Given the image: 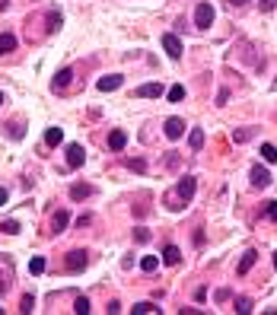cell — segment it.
<instances>
[{
  "mask_svg": "<svg viewBox=\"0 0 277 315\" xmlns=\"http://www.w3.org/2000/svg\"><path fill=\"white\" fill-rule=\"evenodd\" d=\"M13 277H16V268H13V261H10L7 255H0V296H7L10 284H13Z\"/></svg>",
  "mask_w": 277,
  "mask_h": 315,
  "instance_id": "6da1fadb",
  "label": "cell"
},
{
  "mask_svg": "<svg viewBox=\"0 0 277 315\" xmlns=\"http://www.w3.org/2000/svg\"><path fill=\"white\" fill-rule=\"evenodd\" d=\"M195 191H198V178H195V175H185L182 181H178V191H175L178 204H188L191 198H195Z\"/></svg>",
  "mask_w": 277,
  "mask_h": 315,
  "instance_id": "7a4b0ae2",
  "label": "cell"
},
{
  "mask_svg": "<svg viewBox=\"0 0 277 315\" xmlns=\"http://www.w3.org/2000/svg\"><path fill=\"white\" fill-rule=\"evenodd\" d=\"M195 22H198V29H210V26H213V7H210V4H198Z\"/></svg>",
  "mask_w": 277,
  "mask_h": 315,
  "instance_id": "3957f363",
  "label": "cell"
},
{
  "mask_svg": "<svg viewBox=\"0 0 277 315\" xmlns=\"http://www.w3.org/2000/svg\"><path fill=\"white\" fill-rule=\"evenodd\" d=\"M163 48H166V54H169L172 60H178V57H182V39H178V35L166 32V35H163Z\"/></svg>",
  "mask_w": 277,
  "mask_h": 315,
  "instance_id": "277c9868",
  "label": "cell"
},
{
  "mask_svg": "<svg viewBox=\"0 0 277 315\" xmlns=\"http://www.w3.org/2000/svg\"><path fill=\"white\" fill-rule=\"evenodd\" d=\"M67 271L70 274L86 271V251H83V248H77V251H70V255H67Z\"/></svg>",
  "mask_w": 277,
  "mask_h": 315,
  "instance_id": "5b68a950",
  "label": "cell"
},
{
  "mask_svg": "<svg viewBox=\"0 0 277 315\" xmlns=\"http://www.w3.org/2000/svg\"><path fill=\"white\" fill-rule=\"evenodd\" d=\"M249 178H252V185H255V188H268L271 185V172H268V169H264V166H252V172H249Z\"/></svg>",
  "mask_w": 277,
  "mask_h": 315,
  "instance_id": "8992f818",
  "label": "cell"
},
{
  "mask_svg": "<svg viewBox=\"0 0 277 315\" xmlns=\"http://www.w3.org/2000/svg\"><path fill=\"white\" fill-rule=\"evenodd\" d=\"M83 163H86V150H83L80 143H70V147H67V166L70 169H80Z\"/></svg>",
  "mask_w": 277,
  "mask_h": 315,
  "instance_id": "52a82bcc",
  "label": "cell"
},
{
  "mask_svg": "<svg viewBox=\"0 0 277 315\" xmlns=\"http://www.w3.org/2000/svg\"><path fill=\"white\" fill-rule=\"evenodd\" d=\"M125 83V77L121 74H108V77H99L96 80V86H99V92H112V89H118Z\"/></svg>",
  "mask_w": 277,
  "mask_h": 315,
  "instance_id": "ba28073f",
  "label": "cell"
},
{
  "mask_svg": "<svg viewBox=\"0 0 277 315\" xmlns=\"http://www.w3.org/2000/svg\"><path fill=\"white\" fill-rule=\"evenodd\" d=\"M182 134H185V121L182 118H169V121H166V137H169V140H178Z\"/></svg>",
  "mask_w": 277,
  "mask_h": 315,
  "instance_id": "9c48e42d",
  "label": "cell"
},
{
  "mask_svg": "<svg viewBox=\"0 0 277 315\" xmlns=\"http://www.w3.org/2000/svg\"><path fill=\"white\" fill-rule=\"evenodd\" d=\"M140 99H156V96H163V83H143V86L134 89Z\"/></svg>",
  "mask_w": 277,
  "mask_h": 315,
  "instance_id": "30bf717a",
  "label": "cell"
},
{
  "mask_svg": "<svg viewBox=\"0 0 277 315\" xmlns=\"http://www.w3.org/2000/svg\"><path fill=\"white\" fill-rule=\"evenodd\" d=\"M67 223H70V213H67V210H57V213L51 216V236L64 233V229H67Z\"/></svg>",
  "mask_w": 277,
  "mask_h": 315,
  "instance_id": "8fae6325",
  "label": "cell"
},
{
  "mask_svg": "<svg viewBox=\"0 0 277 315\" xmlns=\"http://www.w3.org/2000/svg\"><path fill=\"white\" fill-rule=\"evenodd\" d=\"M125 143H128V134H125V131H112V134H108V150H112V153H121Z\"/></svg>",
  "mask_w": 277,
  "mask_h": 315,
  "instance_id": "7c38bea8",
  "label": "cell"
},
{
  "mask_svg": "<svg viewBox=\"0 0 277 315\" xmlns=\"http://www.w3.org/2000/svg\"><path fill=\"white\" fill-rule=\"evenodd\" d=\"M255 258H258V251H255V248H249L245 255H242V261H239L236 274H239V277H245V274H249V268H252V264H255Z\"/></svg>",
  "mask_w": 277,
  "mask_h": 315,
  "instance_id": "4fadbf2b",
  "label": "cell"
},
{
  "mask_svg": "<svg viewBox=\"0 0 277 315\" xmlns=\"http://www.w3.org/2000/svg\"><path fill=\"white\" fill-rule=\"evenodd\" d=\"M70 77H74V70H70V67H64V70H57V74H54V83H51V86H54L57 92H61V89H67V83H70Z\"/></svg>",
  "mask_w": 277,
  "mask_h": 315,
  "instance_id": "5bb4252c",
  "label": "cell"
},
{
  "mask_svg": "<svg viewBox=\"0 0 277 315\" xmlns=\"http://www.w3.org/2000/svg\"><path fill=\"white\" fill-rule=\"evenodd\" d=\"M178 261H182V251H178L175 245H166V248H163V264H169V268H175Z\"/></svg>",
  "mask_w": 277,
  "mask_h": 315,
  "instance_id": "9a60e30c",
  "label": "cell"
},
{
  "mask_svg": "<svg viewBox=\"0 0 277 315\" xmlns=\"http://www.w3.org/2000/svg\"><path fill=\"white\" fill-rule=\"evenodd\" d=\"M89 195H93V185H86V181H80V185L70 188V198H74V201H86Z\"/></svg>",
  "mask_w": 277,
  "mask_h": 315,
  "instance_id": "2e32d148",
  "label": "cell"
},
{
  "mask_svg": "<svg viewBox=\"0 0 277 315\" xmlns=\"http://www.w3.org/2000/svg\"><path fill=\"white\" fill-rule=\"evenodd\" d=\"M16 48V35L13 32H0V54H10Z\"/></svg>",
  "mask_w": 277,
  "mask_h": 315,
  "instance_id": "e0dca14e",
  "label": "cell"
},
{
  "mask_svg": "<svg viewBox=\"0 0 277 315\" xmlns=\"http://www.w3.org/2000/svg\"><path fill=\"white\" fill-rule=\"evenodd\" d=\"M61 140H64V131L61 128H48L45 131V143H48V147H57Z\"/></svg>",
  "mask_w": 277,
  "mask_h": 315,
  "instance_id": "ac0fdd59",
  "label": "cell"
},
{
  "mask_svg": "<svg viewBox=\"0 0 277 315\" xmlns=\"http://www.w3.org/2000/svg\"><path fill=\"white\" fill-rule=\"evenodd\" d=\"M61 22H64L61 10H57V7H51V13H48V32H57V29H61Z\"/></svg>",
  "mask_w": 277,
  "mask_h": 315,
  "instance_id": "d6986e66",
  "label": "cell"
},
{
  "mask_svg": "<svg viewBox=\"0 0 277 315\" xmlns=\"http://www.w3.org/2000/svg\"><path fill=\"white\" fill-rule=\"evenodd\" d=\"M261 160L264 163H277V147L274 143H261Z\"/></svg>",
  "mask_w": 277,
  "mask_h": 315,
  "instance_id": "ffe728a7",
  "label": "cell"
},
{
  "mask_svg": "<svg viewBox=\"0 0 277 315\" xmlns=\"http://www.w3.org/2000/svg\"><path fill=\"white\" fill-rule=\"evenodd\" d=\"M29 274H32V277H39V274H45V258H42V255H35V258L29 261Z\"/></svg>",
  "mask_w": 277,
  "mask_h": 315,
  "instance_id": "44dd1931",
  "label": "cell"
},
{
  "mask_svg": "<svg viewBox=\"0 0 277 315\" xmlns=\"http://www.w3.org/2000/svg\"><path fill=\"white\" fill-rule=\"evenodd\" d=\"M188 143H191V150H201L204 147V131L195 128V131H191V137H188Z\"/></svg>",
  "mask_w": 277,
  "mask_h": 315,
  "instance_id": "7402d4cb",
  "label": "cell"
},
{
  "mask_svg": "<svg viewBox=\"0 0 277 315\" xmlns=\"http://www.w3.org/2000/svg\"><path fill=\"white\" fill-rule=\"evenodd\" d=\"M140 268L147 271V274H153L156 268H160V258H153V255H147V258H140Z\"/></svg>",
  "mask_w": 277,
  "mask_h": 315,
  "instance_id": "603a6c76",
  "label": "cell"
},
{
  "mask_svg": "<svg viewBox=\"0 0 277 315\" xmlns=\"http://www.w3.org/2000/svg\"><path fill=\"white\" fill-rule=\"evenodd\" d=\"M166 96H169V102H182L185 99V86H178V83H175V86H169Z\"/></svg>",
  "mask_w": 277,
  "mask_h": 315,
  "instance_id": "cb8c5ba5",
  "label": "cell"
},
{
  "mask_svg": "<svg viewBox=\"0 0 277 315\" xmlns=\"http://www.w3.org/2000/svg\"><path fill=\"white\" fill-rule=\"evenodd\" d=\"M131 312H134V315H147V312H160V309H156V302H137Z\"/></svg>",
  "mask_w": 277,
  "mask_h": 315,
  "instance_id": "d4e9b609",
  "label": "cell"
},
{
  "mask_svg": "<svg viewBox=\"0 0 277 315\" xmlns=\"http://www.w3.org/2000/svg\"><path fill=\"white\" fill-rule=\"evenodd\" d=\"M7 134H10V140H19L22 134H26V124H16V121H13V124L7 128Z\"/></svg>",
  "mask_w": 277,
  "mask_h": 315,
  "instance_id": "484cf974",
  "label": "cell"
},
{
  "mask_svg": "<svg viewBox=\"0 0 277 315\" xmlns=\"http://www.w3.org/2000/svg\"><path fill=\"white\" fill-rule=\"evenodd\" d=\"M0 233L16 236V233H19V223H16V220H4V223H0Z\"/></svg>",
  "mask_w": 277,
  "mask_h": 315,
  "instance_id": "4316f807",
  "label": "cell"
},
{
  "mask_svg": "<svg viewBox=\"0 0 277 315\" xmlns=\"http://www.w3.org/2000/svg\"><path fill=\"white\" fill-rule=\"evenodd\" d=\"M74 312H77V315H86V312H89V299H86V296H77Z\"/></svg>",
  "mask_w": 277,
  "mask_h": 315,
  "instance_id": "83f0119b",
  "label": "cell"
},
{
  "mask_svg": "<svg viewBox=\"0 0 277 315\" xmlns=\"http://www.w3.org/2000/svg\"><path fill=\"white\" fill-rule=\"evenodd\" d=\"M264 216L277 223V201H268V204H264Z\"/></svg>",
  "mask_w": 277,
  "mask_h": 315,
  "instance_id": "f1b7e54d",
  "label": "cell"
},
{
  "mask_svg": "<svg viewBox=\"0 0 277 315\" xmlns=\"http://www.w3.org/2000/svg\"><path fill=\"white\" fill-rule=\"evenodd\" d=\"M236 312H242V315H245V312H252V302H249L245 296H239V299H236Z\"/></svg>",
  "mask_w": 277,
  "mask_h": 315,
  "instance_id": "f546056e",
  "label": "cell"
},
{
  "mask_svg": "<svg viewBox=\"0 0 277 315\" xmlns=\"http://www.w3.org/2000/svg\"><path fill=\"white\" fill-rule=\"evenodd\" d=\"M32 306H35V299H32V293H26V296H22V302H19V309H22V312H32Z\"/></svg>",
  "mask_w": 277,
  "mask_h": 315,
  "instance_id": "4dcf8cb0",
  "label": "cell"
},
{
  "mask_svg": "<svg viewBox=\"0 0 277 315\" xmlns=\"http://www.w3.org/2000/svg\"><path fill=\"white\" fill-rule=\"evenodd\" d=\"M233 140H236V143H245V140H249V131H245V128L233 131Z\"/></svg>",
  "mask_w": 277,
  "mask_h": 315,
  "instance_id": "1f68e13d",
  "label": "cell"
},
{
  "mask_svg": "<svg viewBox=\"0 0 277 315\" xmlns=\"http://www.w3.org/2000/svg\"><path fill=\"white\" fill-rule=\"evenodd\" d=\"M147 239H150V233H147L143 226H137V229H134V242H147Z\"/></svg>",
  "mask_w": 277,
  "mask_h": 315,
  "instance_id": "d6a6232c",
  "label": "cell"
},
{
  "mask_svg": "<svg viewBox=\"0 0 277 315\" xmlns=\"http://www.w3.org/2000/svg\"><path fill=\"white\" fill-rule=\"evenodd\" d=\"M258 7H261V10H264V13H271V10H274V7H277V0H261V4H258Z\"/></svg>",
  "mask_w": 277,
  "mask_h": 315,
  "instance_id": "836d02e7",
  "label": "cell"
},
{
  "mask_svg": "<svg viewBox=\"0 0 277 315\" xmlns=\"http://www.w3.org/2000/svg\"><path fill=\"white\" fill-rule=\"evenodd\" d=\"M131 169H134V172H143L147 166H143V160H131Z\"/></svg>",
  "mask_w": 277,
  "mask_h": 315,
  "instance_id": "e575fe53",
  "label": "cell"
},
{
  "mask_svg": "<svg viewBox=\"0 0 277 315\" xmlns=\"http://www.w3.org/2000/svg\"><path fill=\"white\" fill-rule=\"evenodd\" d=\"M121 264H125V271H128V268H134V255H125V258H121Z\"/></svg>",
  "mask_w": 277,
  "mask_h": 315,
  "instance_id": "d590c367",
  "label": "cell"
},
{
  "mask_svg": "<svg viewBox=\"0 0 277 315\" xmlns=\"http://www.w3.org/2000/svg\"><path fill=\"white\" fill-rule=\"evenodd\" d=\"M195 299H198V302H204V299H207V290H204V287H201V290H195Z\"/></svg>",
  "mask_w": 277,
  "mask_h": 315,
  "instance_id": "8d00e7d4",
  "label": "cell"
},
{
  "mask_svg": "<svg viewBox=\"0 0 277 315\" xmlns=\"http://www.w3.org/2000/svg\"><path fill=\"white\" fill-rule=\"evenodd\" d=\"M7 198H10V191H7V188H0V207L7 204Z\"/></svg>",
  "mask_w": 277,
  "mask_h": 315,
  "instance_id": "74e56055",
  "label": "cell"
},
{
  "mask_svg": "<svg viewBox=\"0 0 277 315\" xmlns=\"http://www.w3.org/2000/svg\"><path fill=\"white\" fill-rule=\"evenodd\" d=\"M230 4H236V7H242V4H252V0H230Z\"/></svg>",
  "mask_w": 277,
  "mask_h": 315,
  "instance_id": "f35d334b",
  "label": "cell"
},
{
  "mask_svg": "<svg viewBox=\"0 0 277 315\" xmlns=\"http://www.w3.org/2000/svg\"><path fill=\"white\" fill-rule=\"evenodd\" d=\"M271 261H274V268H277V251H274V258H271Z\"/></svg>",
  "mask_w": 277,
  "mask_h": 315,
  "instance_id": "ab89813d",
  "label": "cell"
},
{
  "mask_svg": "<svg viewBox=\"0 0 277 315\" xmlns=\"http://www.w3.org/2000/svg\"><path fill=\"white\" fill-rule=\"evenodd\" d=\"M0 105H4V96H0Z\"/></svg>",
  "mask_w": 277,
  "mask_h": 315,
  "instance_id": "60d3db41",
  "label": "cell"
}]
</instances>
